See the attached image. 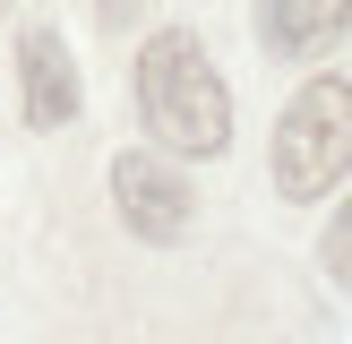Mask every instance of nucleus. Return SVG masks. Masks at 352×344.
<instances>
[{"instance_id":"f257e3e1","label":"nucleus","mask_w":352,"mask_h":344,"mask_svg":"<svg viewBox=\"0 0 352 344\" xmlns=\"http://www.w3.org/2000/svg\"><path fill=\"white\" fill-rule=\"evenodd\" d=\"M138 120L155 155H223L232 147V95L189 26H155L138 43Z\"/></svg>"},{"instance_id":"f03ea898","label":"nucleus","mask_w":352,"mask_h":344,"mask_svg":"<svg viewBox=\"0 0 352 344\" xmlns=\"http://www.w3.org/2000/svg\"><path fill=\"white\" fill-rule=\"evenodd\" d=\"M344 172H352V78H309L275 120V189L309 206Z\"/></svg>"},{"instance_id":"7ed1b4c3","label":"nucleus","mask_w":352,"mask_h":344,"mask_svg":"<svg viewBox=\"0 0 352 344\" xmlns=\"http://www.w3.org/2000/svg\"><path fill=\"white\" fill-rule=\"evenodd\" d=\"M112 206H120V224H129L138 241H189V224H198V189H189V172L172 164V155H155V147H129V155H112Z\"/></svg>"},{"instance_id":"20e7f679","label":"nucleus","mask_w":352,"mask_h":344,"mask_svg":"<svg viewBox=\"0 0 352 344\" xmlns=\"http://www.w3.org/2000/svg\"><path fill=\"white\" fill-rule=\"evenodd\" d=\"M17 103H26L34 129H69L78 120V69H69V43L52 26H34L17 43Z\"/></svg>"},{"instance_id":"39448f33","label":"nucleus","mask_w":352,"mask_h":344,"mask_svg":"<svg viewBox=\"0 0 352 344\" xmlns=\"http://www.w3.org/2000/svg\"><path fill=\"white\" fill-rule=\"evenodd\" d=\"M258 34L275 61H318L352 34V0H258Z\"/></svg>"},{"instance_id":"423d86ee","label":"nucleus","mask_w":352,"mask_h":344,"mask_svg":"<svg viewBox=\"0 0 352 344\" xmlns=\"http://www.w3.org/2000/svg\"><path fill=\"white\" fill-rule=\"evenodd\" d=\"M318 258H327V275L352 292V198L336 206V224H327V250H318Z\"/></svg>"},{"instance_id":"0eeeda50","label":"nucleus","mask_w":352,"mask_h":344,"mask_svg":"<svg viewBox=\"0 0 352 344\" xmlns=\"http://www.w3.org/2000/svg\"><path fill=\"white\" fill-rule=\"evenodd\" d=\"M138 9V0H103V17H112V26H120V17H129Z\"/></svg>"},{"instance_id":"6e6552de","label":"nucleus","mask_w":352,"mask_h":344,"mask_svg":"<svg viewBox=\"0 0 352 344\" xmlns=\"http://www.w3.org/2000/svg\"><path fill=\"white\" fill-rule=\"evenodd\" d=\"M0 17H9V0H0Z\"/></svg>"}]
</instances>
